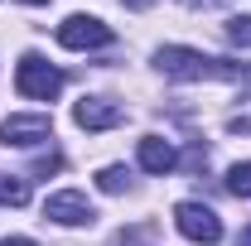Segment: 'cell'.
<instances>
[{
  "label": "cell",
  "mask_w": 251,
  "mask_h": 246,
  "mask_svg": "<svg viewBox=\"0 0 251 246\" xmlns=\"http://www.w3.org/2000/svg\"><path fill=\"white\" fill-rule=\"evenodd\" d=\"M227 39H232L237 49H251V15H237V20H227Z\"/></svg>",
  "instance_id": "cell-12"
},
{
  "label": "cell",
  "mask_w": 251,
  "mask_h": 246,
  "mask_svg": "<svg viewBox=\"0 0 251 246\" xmlns=\"http://www.w3.org/2000/svg\"><path fill=\"white\" fill-rule=\"evenodd\" d=\"M25 5H49V0H25Z\"/></svg>",
  "instance_id": "cell-19"
},
{
  "label": "cell",
  "mask_w": 251,
  "mask_h": 246,
  "mask_svg": "<svg viewBox=\"0 0 251 246\" xmlns=\"http://www.w3.org/2000/svg\"><path fill=\"white\" fill-rule=\"evenodd\" d=\"M58 44L63 49H77V53L106 49V44H111V25H101L97 15H68L58 25Z\"/></svg>",
  "instance_id": "cell-4"
},
{
  "label": "cell",
  "mask_w": 251,
  "mask_h": 246,
  "mask_svg": "<svg viewBox=\"0 0 251 246\" xmlns=\"http://www.w3.org/2000/svg\"><path fill=\"white\" fill-rule=\"evenodd\" d=\"M232 130H251V116H237V121H232Z\"/></svg>",
  "instance_id": "cell-15"
},
{
  "label": "cell",
  "mask_w": 251,
  "mask_h": 246,
  "mask_svg": "<svg viewBox=\"0 0 251 246\" xmlns=\"http://www.w3.org/2000/svg\"><path fill=\"white\" fill-rule=\"evenodd\" d=\"M0 203H5V208H25V203H29V184L15 179V174H0Z\"/></svg>",
  "instance_id": "cell-9"
},
{
  "label": "cell",
  "mask_w": 251,
  "mask_h": 246,
  "mask_svg": "<svg viewBox=\"0 0 251 246\" xmlns=\"http://www.w3.org/2000/svg\"><path fill=\"white\" fill-rule=\"evenodd\" d=\"M242 246H251V227H247V232H242Z\"/></svg>",
  "instance_id": "cell-17"
},
{
  "label": "cell",
  "mask_w": 251,
  "mask_h": 246,
  "mask_svg": "<svg viewBox=\"0 0 251 246\" xmlns=\"http://www.w3.org/2000/svg\"><path fill=\"white\" fill-rule=\"evenodd\" d=\"M174 227L198 246H218L222 242V217L213 208H203V203H179L174 208Z\"/></svg>",
  "instance_id": "cell-3"
},
{
  "label": "cell",
  "mask_w": 251,
  "mask_h": 246,
  "mask_svg": "<svg viewBox=\"0 0 251 246\" xmlns=\"http://www.w3.org/2000/svg\"><path fill=\"white\" fill-rule=\"evenodd\" d=\"M126 5H135V10H140V5H150V0H126Z\"/></svg>",
  "instance_id": "cell-18"
},
{
  "label": "cell",
  "mask_w": 251,
  "mask_h": 246,
  "mask_svg": "<svg viewBox=\"0 0 251 246\" xmlns=\"http://www.w3.org/2000/svg\"><path fill=\"white\" fill-rule=\"evenodd\" d=\"M15 87H20V97H29V101H53V97L63 92V73L49 58L25 53L20 68H15Z\"/></svg>",
  "instance_id": "cell-2"
},
{
  "label": "cell",
  "mask_w": 251,
  "mask_h": 246,
  "mask_svg": "<svg viewBox=\"0 0 251 246\" xmlns=\"http://www.w3.org/2000/svg\"><path fill=\"white\" fill-rule=\"evenodd\" d=\"M0 246H39V242H29V237H0Z\"/></svg>",
  "instance_id": "cell-14"
},
{
  "label": "cell",
  "mask_w": 251,
  "mask_h": 246,
  "mask_svg": "<svg viewBox=\"0 0 251 246\" xmlns=\"http://www.w3.org/2000/svg\"><path fill=\"white\" fill-rule=\"evenodd\" d=\"M126 184H130V174H126L121 164H106V169L97 174V188H101V193H126Z\"/></svg>",
  "instance_id": "cell-10"
},
{
  "label": "cell",
  "mask_w": 251,
  "mask_h": 246,
  "mask_svg": "<svg viewBox=\"0 0 251 246\" xmlns=\"http://www.w3.org/2000/svg\"><path fill=\"white\" fill-rule=\"evenodd\" d=\"M49 135H53V121H49V116H5V121H0V140H5V145H20V150L44 145Z\"/></svg>",
  "instance_id": "cell-6"
},
{
  "label": "cell",
  "mask_w": 251,
  "mask_h": 246,
  "mask_svg": "<svg viewBox=\"0 0 251 246\" xmlns=\"http://www.w3.org/2000/svg\"><path fill=\"white\" fill-rule=\"evenodd\" d=\"M73 121L82 125V130H111V125L126 121V111L111 97H82V101L73 106Z\"/></svg>",
  "instance_id": "cell-7"
},
{
  "label": "cell",
  "mask_w": 251,
  "mask_h": 246,
  "mask_svg": "<svg viewBox=\"0 0 251 246\" xmlns=\"http://www.w3.org/2000/svg\"><path fill=\"white\" fill-rule=\"evenodd\" d=\"M174 164H179V154H174L169 140H159V135H145L140 140V169L145 174H169Z\"/></svg>",
  "instance_id": "cell-8"
},
{
  "label": "cell",
  "mask_w": 251,
  "mask_h": 246,
  "mask_svg": "<svg viewBox=\"0 0 251 246\" xmlns=\"http://www.w3.org/2000/svg\"><path fill=\"white\" fill-rule=\"evenodd\" d=\"M179 5H188V10H198V5H213V0H179Z\"/></svg>",
  "instance_id": "cell-16"
},
{
  "label": "cell",
  "mask_w": 251,
  "mask_h": 246,
  "mask_svg": "<svg viewBox=\"0 0 251 246\" xmlns=\"http://www.w3.org/2000/svg\"><path fill=\"white\" fill-rule=\"evenodd\" d=\"M227 193H237V198H251V159H247V164H232V169H227Z\"/></svg>",
  "instance_id": "cell-11"
},
{
  "label": "cell",
  "mask_w": 251,
  "mask_h": 246,
  "mask_svg": "<svg viewBox=\"0 0 251 246\" xmlns=\"http://www.w3.org/2000/svg\"><path fill=\"white\" fill-rule=\"evenodd\" d=\"M44 217H49V222H58V227H87L97 213H92V203H87L77 188H63V193H49Z\"/></svg>",
  "instance_id": "cell-5"
},
{
  "label": "cell",
  "mask_w": 251,
  "mask_h": 246,
  "mask_svg": "<svg viewBox=\"0 0 251 246\" xmlns=\"http://www.w3.org/2000/svg\"><path fill=\"white\" fill-rule=\"evenodd\" d=\"M159 73L174 77V82H203V77H222V82H247L251 68L247 63H232V58H203L198 49H184V44H169L155 53Z\"/></svg>",
  "instance_id": "cell-1"
},
{
  "label": "cell",
  "mask_w": 251,
  "mask_h": 246,
  "mask_svg": "<svg viewBox=\"0 0 251 246\" xmlns=\"http://www.w3.org/2000/svg\"><path fill=\"white\" fill-rule=\"evenodd\" d=\"M58 169H63V154H53V150L34 159V174H58Z\"/></svg>",
  "instance_id": "cell-13"
}]
</instances>
